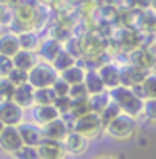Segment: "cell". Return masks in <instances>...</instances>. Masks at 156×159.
I'll return each mask as SVG.
<instances>
[{
  "label": "cell",
  "mask_w": 156,
  "mask_h": 159,
  "mask_svg": "<svg viewBox=\"0 0 156 159\" xmlns=\"http://www.w3.org/2000/svg\"><path fill=\"white\" fill-rule=\"evenodd\" d=\"M0 119L5 125H19L23 122V109L14 101L0 102Z\"/></svg>",
  "instance_id": "9"
},
{
  "label": "cell",
  "mask_w": 156,
  "mask_h": 159,
  "mask_svg": "<svg viewBox=\"0 0 156 159\" xmlns=\"http://www.w3.org/2000/svg\"><path fill=\"white\" fill-rule=\"evenodd\" d=\"M60 116V112L54 104H35L32 107V119L35 124L44 125Z\"/></svg>",
  "instance_id": "16"
},
{
  "label": "cell",
  "mask_w": 156,
  "mask_h": 159,
  "mask_svg": "<svg viewBox=\"0 0 156 159\" xmlns=\"http://www.w3.org/2000/svg\"><path fill=\"white\" fill-rule=\"evenodd\" d=\"M129 58H130V64L142 67V69H152L156 63L155 54L149 48H141V46L130 51Z\"/></svg>",
  "instance_id": "14"
},
{
  "label": "cell",
  "mask_w": 156,
  "mask_h": 159,
  "mask_svg": "<svg viewBox=\"0 0 156 159\" xmlns=\"http://www.w3.org/2000/svg\"><path fill=\"white\" fill-rule=\"evenodd\" d=\"M110 93L109 92H99V93H95V95H89V102H90V107H92V112L95 113H99L110 101Z\"/></svg>",
  "instance_id": "27"
},
{
  "label": "cell",
  "mask_w": 156,
  "mask_h": 159,
  "mask_svg": "<svg viewBox=\"0 0 156 159\" xmlns=\"http://www.w3.org/2000/svg\"><path fill=\"white\" fill-rule=\"evenodd\" d=\"M104 132L107 136L117 141H127L130 139L136 132V119L124 112H121L112 122H109L104 127Z\"/></svg>",
  "instance_id": "2"
},
{
  "label": "cell",
  "mask_w": 156,
  "mask_h": 159,
  "mask_svg": "<svg viewBox=\"0 0 156 159\" xmlns=\"http://www.w3.org/2000/svg\"><path fill=\"white\" fill-rule=\"evenodd\" d=\"M63 145L66 148V153L74 155V156H81L89 148V139L75 130H71L63 141Z\"/></svg>",
  "instance_id": "7"
},
{
  "label": "cell",
  "mask_w": 156,
  "mask_h": 159,
  "mask_svg": "<svg viewBox=\"0 0 156 159\" xmlns=\"http://www.w3.org/2000/svg\"><path fill=\"white\" fill-rule=\"evenodd\" d=\"M20 49V41L19 35L16 32H5L0 34V54L8 55V57H14Z\"/></svg>",
  "instance_id": "18"
},
{
  "label": "cell",
  "mask_w": 156,
  "mask_h": 159,
  "mask_svg": "<svg viewBox=\"0 0 156 159\" xmlns=\"http://www.w3.org/2000/svg\"><path fill=\"white\" fill-rule=\"evenodd\" d=\"M14 61V67H19L23 70H31L37 63H39V55L35 51H26V49H20L19 52L12 57Z\"/></svg>",
  "instance_id": "20"
},
{
  "label": "cell",
  "mask_w": 156,
  "mask_h": 159,
  "mask_svg": "<svg viewBox=\"0 0 156 159\" xmlns=\"http://www.w3.org/2000/svg\"><path fill=\"white\" fill-rule=\"evenodd\" d=\"M41 130H43V136L48 139H54V141H64V138L67 136V133L71 132L69 127H67V122L66 119L60 115L57 119L41 125Z\"/></svg>",
  "instance_id": "10"
},
{
  "label": "cell",
  "mask_w": 156,
  "mask_h": 159,
  "mask_svg": "<svg viewBox=\"0 0 156 159\" xmlns=\"http://www.w3.org/2000/svg\"><path fill=\"white\" fill-rule=\"evenodd\" d=\"M2 26H3V25H2V23H0V34H2Z\"/></svg>",
  "instance_id": "42"
},
{
  "label": "cell",
  "mask_w": 156,
  "mask_h": 159,
  "mask_svg": "<svg viewBox=\"0 0 156 159\" xmlns=\"http://www.w3.org/2000/svg\"><path fill=\"white\" fill-rule=\"evenodd\" d=\"M149 74H150L149 69H142V67L130 64V66L121 69V84L127 86V87H133L136 84H141Z\"/></svg>",
  "instance_id": "15"
},
{
  "label": "cell",
  "mask_w": 156,
  "mask_h": 159,
  "mask_svg": "<svg viewBox=\"0 0 156 159\" xmlns=\"http://www.w3.org/2000/svg\"><path fill=\"white\" fill-rule=\"evenodd\" d=\"M58 72L55 70V67L52 66V63L48 61H39L31 70H29V83L35 87H51L55 80L58 78Z\"/></svg>",
  "instance_id": "3"
},
{
  "label": "cell",
  "mask_w": 156,
  "mask_h": 159,
  "mask_svg": "<svg viewBox=\"0 0 156 159\" xmlns=\"http://www.w3.org/2000/svg\"><path fill=\"white\" fill-rule=\"evenodd\" d=\"M121 112H122V110H121V107L118 106L113 99H110V101H109V104H107L101 112H99V118H101V121H103V125L106 127L109 122H112L113 119L117 118Z\"/></svg>",
  "instance_id": "26"
},
{
  "label": "cell",
  "mask_w": 156,
  "mask_h": 159,
  "mask_svg": "<svg viewBox=\"0 0 156 159\" xmlns=\"http://www.w3.org/2000/svg\"><path fill=\"white\" fill-rule=\"evenodd\" d=\"M23 145V139L20 136L17 125H5L0 133V148L6 153H14Z\"/></svg>",
  "instance_id": "6"
},
{
  "label": "cell",
  "mask_w": 156,
  "mask_h": 159,
  "mask_svg": "<svg viewBox=\"0 0 156 159\" xmlns=\"http://www.w3.org/2000/svg\"><path fill=\"white\" fill-rule=\"evenodd\" d=\"M121 48H126V49H135L139 46V35H138L135 31H130V29H124V34L121 37L119 41Z\"/></svg>",
  "instance_id": "30"
},
{
  "label": "cell",
  "mask_w": 156,
  "mask_h": 159,
  "mask_svg": "<svg viewBox=\"0 0 156 159\" xmlns=\"http://www.w3.org/2000/svg\"><path fill=\"white\" fill-rule=\"evenodd\" d=\"M72 130L81 133L83 136H86L87 139H92L95 136H98L104 130V125H103V121L99 118V113L90 112V113H87V115H84L81 118L74 119Z\"/></svg>",
  "instance_id": "4"
},
{
  "label": "cell",
  "mask_w": 156,
  "mask_h": 159,
  "mask_svg": "<svg viewBox=\"0 0 156 159\" xmlns=\"http://www.w3.org/2000/svg\"><path fill=\"white\" fill-rule=\"evenodd\" d=\"M16 86L8 80V77H0V102L12 101Z\"/></svg>",
  "instance_id": "28"
},
{
  "label": "cell",
  "mask_w": 156,
  "mask_h": 159,
  "mask_svg": "<svg viewBox=\"0 0 156 159\" xmlns=\"http://www.w3.org/2000/svg\"><path fill=\"white\" fill-rule=\"evenodd\" d=\"M69 97L71 99H80V98H87L89 97V92L84 86V83H80V84H72L71 89H69Z\"/></svg>",
  "instance_id": "34"
},
{
  "label": "cell",
  "mask_w": 156,
  "mask_h": 159,
  "mask_svg": "<svg viewBox=\"0 0 156 159\" xmlns=\"http://www.w3.org/2000/svg\"><path fill=\"white\" fill-rule=\"evenodd\" d=\"M99 77L103 80L106 89L112 90L118 86H121V69L117 67L115 64L112 63H104L103 66H99L97 69Z\"/></svg>",
  "instance_id": "13"
},
{
  "label": "cell",
  "mask_w": 156,
  "mask_h": 159,
  "mask_svg": "<svg viewBox=\"0 0 156 159\" xmlns=\"http://www.w3.org/2000/svg\"><path fill=\"white\" fill-rule=\"evenodd\" d=\"M8 80L17 87V86H21V84L28 83V80H29V72H28V70H23V69H19V67H14V69L9 72Z\"/></svg>",
  "instance_id": "32"
},
{
  "label": "cell",
  "mask_w": 156,
  "mask_h": 159,
  "mask_svg": "<svg viewBox=\"0 0 156 159\" xmlns=\"http://www.w3.org/2000/svg\"><path fill=\"white\" fill-rule=\"evenodd\" d=\"M3 129H5V124H3V122H2V119H0V133H2V130H3Z\"/></svg>",
  "instance_id": "41"
},
{
  "label": "cell",
  "mask_w": 156,
  "mask_h": 159,
  "mask_svg": "<svg viewBox=\"0 0 156 159\" xmlns=\"http://www.w3.org/2000/svg\"><path fill=\"white\" fill-rule=\"evenodd\" d=\"M37 150L41 159H64L66 156V148L61 141L43 138L37 145Z\"/></svg>",
  "instance_id": "8"
},
{
  "label": "cell",
  "mask_w": 156,
  "mask_h": 159,
  "mask_svg": "<svg viewBox=\"0 0 156 159\" xmlns=\"http://www.w3.org/2000/svg\"><path fill=\"white\" fill-rule=\"evenodd\" d=\"M144 115L150 121L156 122V98L144 101Z\"/></svg>",
  "instance_id": "37"
},
{
  "label": "cell",
  "mask_w": 156,
  "mask_h": 159,
  "mask_svg": "<svg viewBox=\"0 0 156 159\" xmlns=\"http://www.w3.org/2000/svg\"><path fill=\"white\" fill-rule=\"evenodd\" d=\"M17 127H19L20 136L23 139V144H26V145H34V147H37L40 142H41V139L44 138V136H43L41 125H39V124L21 122Z\"/></svg>",
  "instance_id": "12"
},
{
  "label": "cell",
  "mask_w": 156,
  "mask_h": 159,
  "mask_svg": "<svg viewBox=\"0 0 156 159\" xmlns=\"http://www.w3.org/2000/svg\"><path fill=\"white\" fill-rule=\"evenodd\" d=\"M14 69V61L11 57L0 54V77H8L9 72Z\"/></svg>",
  "instance_id": "36"
},
{
  "label": "cell",
  "mask_w": 156,
  "mask_h": 159,
  "mask_svg": "<svg viewBox=\"0 0 156 159\" xmlns=\"http://www.w3.org/2000/svg\"><path fill=\"white\" fill-rule=\"evenodd\" d=\"M132 90L136 93L139 98L144 99V101L156 98V74H149L141 84L133 86Z\"/></svg>",
  "instance_id": "19"
},
{
  "label": "cell",
  "mask_w": 156,
  "mask_h": 159,
  "mask_svg": "<svg viewBox=\"0 0 156 159\" xmlns=\"http://www.w3.org/2000/svg\"><path fill=\"white\" fill-rule=\"evenodd\" d=\"M83 83H84L89 95H95V93L106 90V86H104V83H103L97 69H86V75H84Z\"/></svg>",
  "instance_id": "21"
},
{
  "label": "cell",
  "mask_w": 156,
  "mask_h": 159,
  "mask_svg": "<svg viewBox=\"0 0 156 159\" xmlns=\"http://www.w3.org/2000/svg\"><path fill=\"white\" fill-rule=\"evenodd\" d=\"M84 75H86V69L83 66H80L78 63H75L74 66L67 67L66 70L60 72V77L64 80L66 83H69L71 86L72 84H80L84 81Z\"/></svg>",
  "instance_id": "22"
},
{
  "label": "cell",
  "mask_w": 156,
  "mask_h": 159,
  "mask_svg": "<svg viewBox=\"0 0 156 159\" xmlns=\"http://www.w3.org/2000/svg\"><path fill=\"white\" fill-rule=\"evenodd\" d=\"M109 93H110V98L121 107V110L124 113H127L133 118H136L141 113H144V99L139 98L132 90V87H127V86L121 84L115 89H112Z\"/></svg>",
  "instance_id": "1"
},
{
  "label": "cell",
  "mask_w": 156,
  "mask_h": 159,
  "mask_svg": "<svg viewBox=\"0 0 156 159\" xmlns=\"http://www.w3.org/2000/svg\"><path fill=\"white\" fill-rule=\"evenodd\" d=\"M54 106L57 107L60 115H67L71 112V107H72V99H71L69 95H66V97H57L55 101H54Z\"/></svg>",
  "instance_id": "33"
},
{
  "label": "cell",
  "mask_w": 156,
  "mask_h": 159,
  "mask_svg": "<svg viewBox=\"0 0 156 159\" xmlns=\"http://www.w3.org/2000/svg\"><path fill=\"white\" fill-rule=\"evenodd\" d=\"M17 35H19L20 48H21V49H26V51H37V49H39V46H40L39 35H37L32 29L21 31Z\"/></svg>",
  "instance_id": "23"
},
{
  "label": "cell",
  "mask_w": 156,
  "mask_h": 159,
  "mask_svg": "<svg viewBox=\"0 0 156 159\" xmlns=\"http://www.w3.org/2000/svg\"><path fill=\"white\" fill-rule=\"evenodd\" d=\"M12 101L16 104H19L23 110L29 109V107H34L35 106V87L29 81L21 84V86H17L16 92H14V97H12Z\"/></svg>",
  "instance_id": "11"
},
{
  "label": "cell",
  "mask_w": 156,
  "mask_h": 159,
  "mask_svg": "<svg viewBox=\"0 0 156 159\" xmlns=\"http://www.w3.org/2000/svg\"><path fill=\"white\" fill-rule=\"evenodd\" d=\"M75 63H77V58H75L71 52H67L66 49H61V52H60L58 55L55 57V60L52 61V66L55 67V70L60 74V72L66 70L67 67L74 66Z\"/></svg>",
  "instance_id": "25"
},
{
  "label": "cell",
  "mask_w": 156,
  "mask_h": 159,
  "mask_svg": "<svg viewBox=\"0 0 156 159\" xmlns=\"http://www.w3.org/2000/svg\"><path fill=\"white\" fill-rule=\"evenodd\" d=\"M61 49H63L61 41L54 39V37H49V39L44 40L43 43H40L37 55L40 58H43L44 61H48V63H52L55 60V57L61 52Z\"/></svg>",
  "instance_id": "17"
},
{
  "label": "cell",
  "mask_w": 156,
  "mask_h": 159,
  "mask_svg": "<svg viewBox=\"0 0 156 159\" xmlns=\"http://www.w3.org/2000/svg\"><path fill=\"white\" fill-rule=\"evenodd\" d=\"M97 159H117L115 156H101V158H97Z\"/></svg>",
  "instance_id": "40"
},
{
  "label": "cell",
  "mask_w": 156,
  "mask_h": 159,
  "mask_svg": "<svg viewBox=\"0 0 156 159\" xmlns=\"http://www.w3.org/2000/svg\"><path fill=\"white\" fill-rule=\"evenodd\" d=\"M57 98L52 87H40L35 89V104H54Z\"/></svg>",
  "instance_id": "29"
},
{
  "label": "cell",
  "mask_w": 156,
  "mask_h": 159,
  "mask_svg": "<svg viewBox=\"0 0 156 159\" xmlns=\"http://www.w3.org/2000/svg\"><path fill=\"white\" fill-rule=\"evenodd\" d=\"M6 9H8V8H6V5H5V3L0 0V17H2L5 12H6Z\"/></svg>",
  "instance_id": "38"
},
{
  "label": "cell",
  "mask_w": 156,
  "mask_h": 159,
  "mask_svg": "<svg viewBox=\"0 0 156 159\" xmlns=\"http://www.w3.org/2000/svg\"><path fill=\"white\" fill-rule=\"evenodd\" d=\"M81 57H98L104 51V41L98 34H84L78 40Z\"/></svg>",
  "instance_id": "5"
},
{
  "label": "cell",
  "mask_w": 156,
  "mask_h": 159,
  "mask_svg": "<svg viewBox=\"0 0 156 159\" xmlns=\"http://www.w3.org/2000/svg\"><path fill=\"white\" fill-rule=\"evenodd\" d=\"M51 87L54 89V92H55V95H57V97H66V95H69L71 84H69V83H66V81L58 75V78L55 80V83H54Z\"/></svg>",
  "instance_id": "35"
},
{
  "label": "cell",
  "mask_w": 156,
  "mask_h": 159,
  "mask_svg": "<svg viewBox=\"0 0 156 159\" xmlns=\"http://www.w3.org/2000/svg\"><path fill=\"white\" fill-rule=\"evenodd\" d=\"M90 112H92V107H90L89 97H87V98L72 99V107H71V112L67 115H71L74 119H77L87 115V113H90Z\"/></svg>",
  "instance_id": "24"
},
{
  "label": "cell",
  "mask_w": 156,
  "mask_h": 159,
  "mask_svg": "<svg viewBox=\"0 0 156 159\" xmlns=\"http://www.w3.org/2000/svg\"><path fill=\"white\" fill-rule=\"evenodd\" d=\"M12 156H14V159H41L39 155L37 147L26 145V144H23L17 152H14Z\"/></svg>",
  "instance_id": "31"
},
{
  "label": "cell",
  "mask_w": 156,
  "mask_h": 159,
  "mask_svg": "<svg viewBox=\"0 0 156 159\" xmlns=\"http://www.w3.org/2000/svg\"><path fill=\"white\" fill-rule=\"evenodd\" d=\"M150 6H152V8L156 11V0H150Z\"/></svg>",
  "instance_id": "39"
}]
</instances>
